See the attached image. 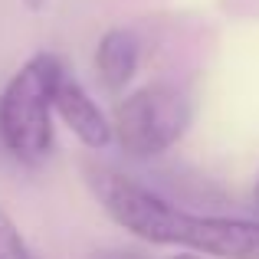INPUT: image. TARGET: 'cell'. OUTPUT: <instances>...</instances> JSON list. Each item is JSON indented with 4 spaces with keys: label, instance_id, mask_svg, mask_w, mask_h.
Instances as JSON below:
<instances>
[{
    "label": "cell",
    "instance_id": "obj_1",
    "mask_svg": "<svg viewBox=\"0 0 259 259\" xmlns=\"http://www.w3.org/2000/svg\"><path fill=\"white\" fill-rule=\"evenodd\" d=\"M89 187L108 217L154 246H181L217 259H259V220L187 213L112 167H89Z\"/></svg>",
    "mask_w": 259,
    "mask_h": 259
},
{
    "label": "cell",
    "instance_id": "obj_2",
    "mask_svg": "<svg viewBox=\"0 0 259 259\" xmlns=\"http://www.w3.org/2000/svg\"><path fill=\"white\" fill-rule=\"evenodd\" d=\"M63 59L36 53L0 92V141L23 164H39L53 151V82Z\"/></svg>",
    "mask_w": 259,
    "mask_h": 259
},
{
    "label": "cell",
    "instance_id": "obj_3",
    "mask_svg": "<svg viewBox=\"0 0 259 259\" xmlns=\"http://www.w3.org/2000/svg\"><path fill=\"white\" fill-rule=\"evenodd\" d=\"M190 125V102L177 85L154 82L118 102L112 135L132 158H158Z\"/></svg>",
    "mask_w": 259,
    "mask_h": 259
},
{
    "label": "cell",
    "instance_id": "obj_4",
    "mask_svg": "<svg viewBox=\"0 0 259 259\" xmlns=\"http://www.w3.org/2000/svg\"><path fill=\"white\" fill-rule=\"evenodd\" d=\"M53 112H59V118L69 125V132L76 135L89 148H105L112 135V121L102 115V108L92 102V95L79 85V79L69 69H59L56 82H53Z\"/></svg>",
    "mask_w": 259,
    "mask_h": 259
},
{
    "label": "cell",
    "instance_id": "obj_5",
    "mask_svg": "<svg viewBox=\"0 0 259 259\" xmlns=\"http://www.w3.org/2000/svg\"><path fill=\"white\" fill-rule=\"evenodd\" d=\"M141 63V43L132 30L125 26H115L105 36L99 39V50H95V72H99L102 85L108 92H118L135 79Z\"/></svg>",
    "mask_w": 259,
    "mask_h": 259
},
{
    "label": "cell",
    "instance_id": "obj_6",
    "mask_svg": "<svg viewBox=\"0 0 259 259\" xmlns=\"http://www.w3.org/2000/svg\"><path fill=\"white\" fill-rule=\"evenodd\" d=\"M0 259H33L26 240L20 236L17 223L0 210Z\"/></svg>",
    "mask_w": 259,
    "mask_h": 259
},
{
    "label": "cell",
    "instance_id": "obj_7",
    "mask_svg": "<svg viewBox=\"0 0 259 259\" xmlns=\"http://www.w3.org/2000/svg\"><path fill=\"white\" fill-rule=\"evenodd\" d=\"M92 259H145L138 253H121V249H105V253H95ZM171 259H197V256H171Z\"/></svg>",
    "mask_w": 259,
    "mask_h": 259
},
{
    "label": "cell",
    "instance_id": "obj_8",
    "mask_svg": "<svg viewBox=\"0 0 259 259\" xmlns=\"http://www.w3.org/2000/svg\"><path fill=\"white\" fill-rule=\"evenodd\" d=\"M23 4H26V7H30V10H43V7H46V4H50V0H23Z\"/></svg>",
    "mask_w": 259,
    "mask_h": 259
},
{
    "label": "cell",
    "instance_id": "obj_9",
    "mask_svg": "<svg viewBox=\"0 0 259 259\" xmlns=\"http://www.w3.org/2000/svg\"><path fill=\"white\" fill-rule=\"evenodd\" d=\"M256 203H259V184H256Z\"/></svg>",
    "mask_w": 259,
    "mask_h": 259
}]
</instances>
